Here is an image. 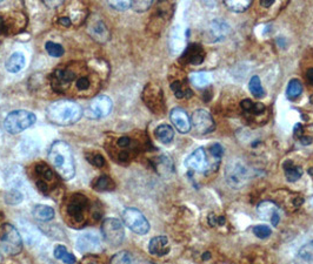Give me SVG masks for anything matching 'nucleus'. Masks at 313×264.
I'll use <instances>...</instances> for the list:
<instances>
[{
	"label": "nucleus",
	"instance_id": "obj_1",
	"mask_svg": "<svg viewBox=\"0 0 313 264\" xmlns=\"http://www.w3.org/2000/svg\"><path fill=\"white\" fill-rule=\"evenodd\" d=\"M50 81L55 93L73 98H89L102 87L100 73L85 61L60 65L51 74Z\"/></svg>",
	"mask_w": 313,
	"mask_h": 264
},
{
	"label": "nucleus",
	"instance_id": "obj_2",
	"mask_svg": "<svg viewBox=\"0 0 313 264\" xmlns=\"http://www.w3.org/2000/svg\"><path fill=\"white\" fill-rule=\"evenodd\" d=\"M61 215L71 228H83L88 223L98 221L102 216L100 207H97L86 195L74 193L66 196L61 204Z\"/></svg>",
	"mask_w": 313,
	"mask_h": 264
},
{
	"label": "nucleus",
	"instance_id": "obj_3",
	"mask_svg": "<svg viewBox=\"0 0 313 264\" xmlns=\"http://www.w3.org/2000/svg\"><path fill=\"white\" fill-rule=\"evenodd\" d=\"M48 161L62 180H71L76 174L72 149L65 141H55L48 150Z\"/></svg>",
	"mask_w": 313,
	"mask_h": 264
},
{
	"label": "nucleus",
	"instance_id": "obj_4",
	"mask_svg": "<svg viewBox=\"0 0 313 264\" xmlns=\"http://www.w3.org/2000/svg\"><path fill=\"white\" fill-rule=\"evenodd\" d=\"M46 114L52 124L70 126L80 120L83 117V109L72 100H59L48 106Z\"/></svg>",
	"mask_w": 313,
	"mask_h": 264
},
{
	"label": "nucleus",
	"instance_id": "obj_5",
	"mask_svg": "<svg viewBox=\"0 0 313 264\" xmlns=\"http://www.w3.org/2000/svg\"><path fill=\"white\" fill-rule=\"evenodd\" d=\"M29 176L35 182L39 192L46 196H54L60 188V182L53 169L43 161L33 163L29 168Z\"/></svg>",
	"mask_w": 313,
	"mask_h": 264
},
{
	"label": "nucleus",
	"instance_id": "obj_6",
	"mask_svg": "<svg viewBox=\"0 0 313 264\" xmlns=\"http://www.w3.org/2000/svg\"><path fill=\"white\" fill-rule=\"evenodd\" d=\"M138 149V143L132 137L128 135L115 137L112 136L110 141H106V150L111 159L118 163L130 162Z\"/></svg>",
	"mask_w": 313,
	"mask_h": 264
},
{
	"label": "nucleus",
	"instance_id": "obj_7",
	"mask_svg": "<svg viewBox=\"0 0 313 264\" xmlns=\"http://www.w3.org/2000/svg\"><path fill=\"white\" fill-rule=\"evenodd\" d=\"M225 180L233 189H239L249 180V169L244 161L239 159L232 160L225 168Z\"/></svg>",
	"mask_w": 313,
	"mask_h": 264
},
{
	"label": "nucleus",
	"instance_id": "obj_8",
	"mask_svg": "<svg viewBox=\"0 0 313 264\" xmlns=\"http://www.w3.org/2000/svg\"><path fill=\"white\" fill-rule=\"evenodd\" d=\"M36 115L27 110H13L4 120V128L10 134L21 133L35 124Z\"/></svg>",
	"mask_w": 313,
	"mask_h": 264
},
{
	"label": "nucleus",
	"instance_id": "obj_9",
	"mask_svg": "<svg viewBox=\"0 0 313 264\" xmlns=\"http://www.w3.org/2000/svg\"><path fill=\"white\" fill-rule=\"evenodd\" d=\"M0 249L10 256H16L22 250L21 236L13 225H3L0 232Z\"/></svg>",
	"mask_w": 313,
	"mask_h": 264
},
{
	"label": "nucleus",
	"instance_id": "obj_10",
	"mask_svg": "<svg viewBox=\"0 0 313 264\" xmlns=\"http://www.w3.org/2000/svg\"><path fill=\"white\" fill-rule=\"evenodd\" d=\"M122 221L133 233L139 234V235H145L150 230V223L147 218L136 208H126L122 211Z\"/></svg>",
	"mask_w": 313,
	"mask_h": 264
},
{
	"label": "nucleus",
	"instance_id": "obj_11",
	"mask_svg": "<svg viewBox=\"0 0 313 264\" xmlns=\"http://www.w3.org/2000/svg\"><path fill=\"white\" fill-rule=\"evenodd\" d=\"M102 234L106 243L113 245V247L120 245L125 236L124 227H122L121 222L117 220V218H106L103 222Z\"/></svg>",
	"mask_w": 313,
	"mask_h": 264
},
{
	"label": "nucleus",
	"instance_id": "obj_12",
	"mask_svg": "<svg viewBox=\"0 0 313 264\" xmlns=\"http://www.w3.org/2000/svg\"><path fill=\"white\" fill-rule=\"evenodd\" d=\"M26 17L21 13H0V34H13L25 28Z\"/></svg>",
	"mask_w": 313,
	"mask_h": 264
},
{
	"label": "nucleus",
	"instance_id": "obj_13",
	"mask_svg": "<svg viewBox=\"0 0 313 264\" xmlns=\"http://www.w3.org/2000/svg\"><path fill=\"white\" fill-rule=\"evenodd\" d=\"M143 100L146 106L154 113H160L164 110L163 92L160 87L155 85H147L143 92Z\"/></svg>",
	"mask_w": 313,
	"mask_h": 264
},
{
	"label": "nucleus",
	"instance_id": "obj_14",
	"mask_svg": "<svg viewBox=\"0 0 313 264\" xmlns=\"http://www.w3.org/2000/svg\"><path fill=\"white\" fill-rule=\"evenodd\" d=\"M192 125L196 132L201 135L212 133L214 131L215 125L211 114L205 109H197L192 115Z\"/></svg>",
	"mask_w": 313,
	"mask_h": 264
},
{
	"label": "nucleus",
	"instance_id": "obj_15",
	"mask_svg": "<svg viewBox=\"0 0 313 264\" xmlns=\"http://www.w3.org/2000/svg\"><path fill=\"white\" fill-rule=\"evenodd\" d=\"M112 107H113V103L109 96L98 95L92 100L91 105L88 107V113L95 119L105 118L111 113Z\"/></svg>",
	"mask_w": 313,
	"mask_h": 264
},
{
	"label": "nucleus",
	"instance_id": "obj_16",
	"mask_svg": "<svg viewBox=\"0 0 313 264\" xmlns=\"http://www.w3.org/2000/svg\"><path fill=\"white\" fill-rule=\"evenodd\" d=\"M230 33V25L224 19H214L206 32V40L211 43L223 40Z\"/></svg>",
	"mask_w": 313,
	"mask_h": 264
},
{
	"label": "nucleus",
	"instance_id": "obj_17",
	"mask_svg": "<svg viewBox=\"0 0 313 264\" xmlns=\"http://www.w3.org/2000/svg\"><path fill=\"white\" fill-rule=\"evenodd\" d=\"M257 213H258L259 217L263 220L271 221L272 225H278L279 221H280V214H279V208L275 206V203L272 201H263L257 208Z\"/></svg>",
	"mask_w": 313,
	"mask_h": 264
},
{
	"label": "nucleus",
	"instance_id": "obj_18",
	"mask_svg": "<svg viewBox=\"0 0 313 264\" xmlns=\"http://www.w3.org/2000/svg\"><path fill=\"white\" fill-rule=\"evenodd\" d=\"M170 119L179 133L186 134L191 131V120H190L187 113L182 108H179V107L173 108L171 110Z\"/></svg>",
	"mask_w": 313,
	"mask_h": 264
},
{
	"label": "nucleus",
	"instance_id": "obj_19",
	"mask_svg": "<svg viewBox=\"0 0 313 264\" xmlns=\"http://www.w3.org/2000/svg\"><path fill=\"white\" fill-rule=\"evenodd\" d=\"M205 59V52L198 44H192L186 48L181 55L180 61L184 64L200 65Z\"/></svg>",
	"mask_w": 313,
	"mask_h": 264
},
{
	"label": "nucleus",
	"instance_id": "obj_20",
	"mask_svg": "<svg viewBox=\"0 0 313 264\" xmlns=\"http://www.w3.org/2000/svg\"><path fill=\"white\" fill-rule=\"evenodd\" d=\"M186 167L190 169L193 170H198V172H201V170H204L207 167V159H206V154H205L204 148H199V149H197L193 152V153L189 156L187 159H186Z\"/></svg>",
	"mask_w": 313,
	"mask_h": 264
},
{
	"label": "nucleus",
	"instance_id": "obj_21",
	"mask_svg": "<svg viewBox=\"0 0 313 264\" xmlns=\"http://www.w3.org/2000/svg\"><path fill=\"white\" fill-rule=\"evenodd\" d=\"M77 248L81 252H93L99 248V239L95 234L85 233L77 241Z\"/></svg>",
	"mask_w": 313,
	"mask_h": 264
},
{
	"label": "nucleus",
	"instance_id": "obj_22",
	"mask_svg": "<svg viewBox=\"0 0 313 264\" xmlns=\"http://www.w3.org/2000/svg\"><path fill=\"white\" fill-rule=\"evenodd\" d=\"M148 251L154 256H165L169 254L170 245L166 236L153 237L148 243Z\"/></svg>",
	"mask_w": 313,
	"mask_h": 264
},
{
	"label": "nucleus",
	"instance_id": "obj_23",
	"mask_svg": "<svg viewBox=\"0 0 313 264\" xmlns=\"http://www.w3.org/2000/svg\"><path fill=\"white\" fill-rule=\"evenodd\" d=\"M88 29L93 38H95L96 40H98V42L100 43L106 42V40L110 38L109 29L106 28V26L103 21L98 20V21L93 22V24L88 27Z\"/></svg>",
	"mask_w": 313,
	"mask_h": 264
},
{
	"label": "nucleus",
	"instance_id": "obj_24",
	"mask_svg": "<svg viewBox=\"0 0 313 264\" xmlns=\"http://www.w3.org/2000/svg\"><path fill=\"white\" fill-rule=\"evenodd\" d=\"M25 66V57L20 52H16L9 58L6 61V69L10 73H18L24 68Z\"/></svg>",
	"mask_w": 313,
	"mask_h": 264
},
{
	"label": "nucleus",
	"instance_id": "obj_25",
	"mask_svg": "<svg viewBox=\"0 0 313 264\" xmlns=\"http://www.w3.org/2000/svg\"><path fill=\"white\" fill-rule=\"evenodd\" d=\"M33 216H35L38 221L42 222H47L51 221L52 218L54 217V210L53 208H51L50 206H46V204H38L33 208Z\"/></svg>",
	"mask_w": 313,
	"mask_h": 264
},
{
	"label": "nucleus",
	"instance_id": "obj_26",
	"mask_svg": "<svg viewBox=\"0 0 313 264\" xmlns=\"http://www.w3.org/2000/svg\"><path fill=\"white\" fill-rule=\"evenodd\" d=\"M190 80H191L193 86L203 88V87L208 86V85L211 84L212 76L208 72H204V70H201V72H195V73L190 74Z\"/></svg>",
	"mask_w": 313,
	"mask_h": 264
},
{
	"label": "nucleus",
	"instance_id": "obj_27",
	"mask_svg": "<svg viewBox=\"0 0 313 264\" xmlns=\"http://www.w3.org/2000/svg\"><path fill=\"white\" fill-rule=\"evenodd\" d=\"M155 137L162 143H170L174 137V131L170 125H160L154 131Z\"/></svg>",
	"mask_w": 313,
	"mask_h": 264
},
{
	"label": "nucleus",
	"instance_id": "obj_28",
	"mask_svg": "<svg viewBox=\"0 0 313 264\" xmlns=\"http://www.w3.org/2000/svg\"><path fill=\"white\" fill-rule=\"evenodd\" d=\"M297 258L299 264H313V241L299 249Z\"/></svg>",
	"mask_w": 313,
	"mask_h": 264
},
{
	"label": "nucleus",
	"instance_id": "obj_29",
	"mask_svg": "<svg viewBox=\"0 0 313 264\" xmlns=\"http://www.w3.org/2000/svg\"><path fill=\"white\" fill-rule=\"evenodd\" d=\"M284 172H285V176L290 182H294L297 180H299L303 175V170L299 166H296L292 161H290L288 160L284 163Z\"/></svg>",
	"mask_w": 313,
	"mask_h": 264
},
{
	"label": "nucleus",
	"instance_id": "obj_30",
	"mask_svg": "<svg viewBox=\"0 0 313 264\" xmlns=\"http://www.w3.org/2000/svg\"><path fill=\"white\" fill-rule=\"evenodd\" d=\"M92 187L93 189H96V191H98V192H109V191H113V189L115 188V183L110 176L102 175L97 178L95 182H93Z\"/></svg>",
	"mask_w": 313,
	"mask_h": 264
},
{
	"label": "nucleus",
	"instance_id": "obj_31",
	"mask_svg": "<svg viewBox=\"0 0 313 264\" xmlns=\"http://www.w3.org/2000/svg\"><path fill=\"white\" fill-rule=\"evenodd\" d=\"M303 92V85L298 79H292L288 85V89H286V96L290 100L297 99L298 96Z\"/></svg>",
	"mask_w": 313,
	"mask_h": 264
},
{
	"label": "nucleus",
	"instance_id": "obj_32",
	"mask_svg": "<svg viewBox=\"0 0 313 264\" xmlns=\"http://www.w3.org/2000/svg\"><path fill=\"white\" fill-rule=\"evenodd\" d=\"M54 256L66 264L76 263V257H74L71 252L67 251V249L64 247V245H58V247L54 249Z\"/></svg>",
	"mask_w": 313,
	"mask_h": 264
},
{
	"label": "nucleus",
	"instance_id": "obj_33",
	"mask_svg": "<svg viewBox=\"0 0 313 264\" xmlns=\"http://www.w3.org/2000/svg\"><path fill=\"white\" fill-rule=\"evenodd\" d=\"M171 88H172L174 95H176L178 99L191 98V96H192L191 89L185 87L184 85H182L181 81H174V83L171 84Z\"/></svg>",
	"mask_w": 313,
	"mask_h": 264
},
{
	"label": "nucleus",
	"instance_id": "obj_34",
	"mask_svg": "<svg viewBox=\"0 0 313 264\" xmlns=\"http://www.w3.org/2000/svg\"><path fill=\"white\" fill-rule=\"evenodd\" d=\"M248 89H249V92H251L252 94L256 96V98H263V96L265 95V91H264V88L262 86V81H260V78L257 77V76L252 77L251 80H249Z\"/></svg>",
	"mask_w": 313,
	"mask_h": 264
},
{
	"label": "nucleus",
	"instance_id": "obj_35",
	"mask_svg": "<svg viewBox=\"0 0 313 264\" xmlns=\"http://www.w3.org/2000/svg\"><path fill=\"white\" fill-rule=\"evenodd\" d=\"M111 264H134V257L131 252L120 251L111 258Z\"/></svg>",
	"mask_w": 313,
	"mask_h": 264
},
{
	"label": "nucleus",
	"instance_id": "obj_36",
	"mask_svg": "<svg viewBox=\"0 0 313 264\" xmlns=\"http://www.w3.org/2000/svg\"><path fill=\"white\" fill-rule=\"evenodd\" d=\"M251 2H246V0H241V2H236V0H231V2H225V5L236 13H243L246 10L251 6Z\"/></svg>",
	"mask_w": 313,
	"mask_h": 264
},
{
	"label": "nucleus",
	"instance_id": "obj_37",
	"mask_svg": "<svg viewBox=\"0 0 313 264\" xmlns=\"http://www.w3.org/2000/svg\"><path fill=\"white\" fill-rule=\"evenodd\" d=\"M45 48H46V51L48 52V54H50L51 57L58 58L64 54V48H62L61 45H59V44L48 42L46 43V45H45Z\"/></svg>",
	"mask_w": 313,
	"mask_h": 264
},
{
	"label": "nucleus",
	"instance_id": "obj_38",
	"mask_svg": "<svg viewBox=\"0 0 313 264\" xmlns=\"http://www.w3.org/2000/svg\"><path fill=\"white\" fill-rule=\"evenodd\" d=\"M253 234L258 237V239H267L268 236H271L272 234V230L270 227L267 225H264V224H260V225H256L253 227Z\"/></svg>",
	"mask_w": 313,
	"mask_h": 264
},
{
	"label": "nucleus",
	"instance_id": "obj_39",
	"mask_svg": "<svg viewBox=\"0 0 313 264\" xmlns=\"http://www.w3.org/2000/svg\"><path fill=\"white\" fill-rule=\"evenodd\" d=\"M86 159L91 165L99 167V168H102V167L105 166V159H104V156L102 154H98V153L87 154Z\"/></svg>",
	"mask_w": 313,
	"mask_h": 264
},
{
	"label": "nucleus",
	"instance_id": "obj_40",
	"mask_svg": "<svg viewBox=\"0 0 313 264\" xmlns=\"http://www.w3.org/2000/svg\"><path fill=\"white\" fill-rule=\"evenodd\" d=\"M152 5V2H133L132 7L137 12H144V11L148 10Z\"/></svg>",
	"mask_w": 313,
	"mask_h": 264
},
{
	"label": "nucleus",
	"instance_id": "obj_41",
	"mask_svg": "<svg viewBox=\"0 0 313 264\" xmlns=\"http://www.w3.org/2000/svg\"><path fill=\"white\" fill-rule=\"evenodd\" d=\"M110 6L118 11H125V10L130 9V7H132V3L131 2H111Z\"/></svg>",
	"mask_w": 313,
	"mask_h": 264
},
{
	"label": "nucleus",
	"instance_id": "obj_42",
	"mask_svg": "<svg viewBox=\"0 0 313 264\" xmlns=\"http://www.w3.org/2000/svg\"><path fill=\"white\" fill-rule=\"evenodd\" d=\"M210 153L214 159H221L224 154V149L221 144L214 143V144H212L210 148Z\"/></svg>",
	"mask_w": 313,
	"mask_h": 264
},
{
	"label": "nucleus",
	"instance_id": "obj_43",
	"mask_svg": "<svg viewBox=\"0 0 313 264\" xmlns=\"http://www.w3.org/2000/svg\"><path fill=\"white\" fill-rule=\"evenodd\" d=\"M240 105H241V108H243L245 111H253V108H255V103L248 99L243 100Z\"/></svg>",
	"mask_w": 313,
	"mask_h": 264
},
{
	"label": "nucleus",
	"instance_id": "obj_44",
	"mask_svg": "<svg viewBox=\"0 0 313 264\" xmlns=\"http://www.w3.org/2000/svg\"><path fill=\"white\" fill-rule=\"evenodd\" d=\"M273 0H263L262 2V6L264 7H270L271 5H273Z\"/></svg>",
	"mask_w": 313,
	"mask_h": 264
},
{
	"label": "nucleus",
	"instance_id": "obj_45",
	"mask_svg": "<svg viewBox=\"0 0 313 264\" xmlns=\"http://www.w3.org/2000/svg\"><path fill=\"white\" fill-rule=\"evenodd\" d=\"M81 264H98V263L96 262V259H95V258L88 257V258L85 259V261H83V263H81Z\"/></svg>",
	"mask_w": 313,
	"mask_h": 264
},
{
	"label": "nucleus",
	"instance_id": "obj_46",
	"mask_svg": "<svg viewBox=\"0 0 313 264\" xmlns=\"http://www.w3.org/2000/svg\"><path fill=\"white\" fill-rule=\"evenodd\" d=\"M306 77H307V79H308V80L312 81V83H313V68H310V69L307 70Z\"/></svg>",
	"mask_w": 313,
	"mask_h": 264
},
{
	"label": "nucleus",
	"instance_id": "obj_47",
	"mask_svg": "<svg viewBox=\"0 0 313 264\" xmlns=\"http://www.w3.org/2000/svg\"><path fill=\"white\" fill-rule=\"evenodd\" d=\"M139 264H153V263H150V262H145V263H139Z\"/></svg>",
	"mask_w": 313,
	"mask_h": 264
}]
</instances>
